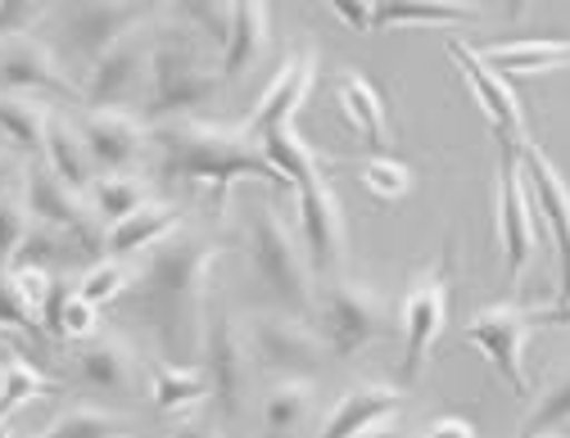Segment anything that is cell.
<instances>
[{"instance_id": "cell-3", "label": "cell", "mask_w": 570, "mask_h": 438, "mask_svg": "<svg viewBox=\"0 0 570 438\" xmlns=\"http://www.w3.org/2000/svg\"><path fill=\"white\" fill-rule=\"evenodd\" d=\"M245 249L263 295L291 317H308L317 308V271L308 262L304 240L281 222V212L263 199L245 208Z\"/></svg>"}, {"instance_id": "cell-30", "label": "cell", "mask_w": 570, "mask_h": 438, "mask_svg": "<svg viewBox=\"0 0 570 438\" xmlns=\"http://www.w3.org/2000/svg\"><path fill=\"white\" fill-rule=\"evenodd\" d=\"M150 394H155V407H159L164 416L190 411V407H199L204 398H213L204 371H195V367H173V361H150Z\"/></svg>"}, {"instance_id": "cell-10", "label": "cell", "mask_w": 570, "mask_h": 438, "mask_svg": "<svg viewBox=\"0 0 570 438\" xmlns=\"http://www.w3.org/2000/svg\"><path fill=\"white\" fill-rule=\"evenodd\" d=\"M249 352L276 380H317L326 344L304 317L258 312V317H249Z\"/></svg>"}, {"instance_id": "cell-42", "label": "cell", "mask_w": 570, "mask_h": 438, "mask_svg": "<svg viewBox=\"0 0 570 438\" xmlns=\"http://www.w3.org/2000/svg\"><path fill=\"white\" fill-rule=\"evenodd\" d=\"M6 276H10V285L19 289V295H23V299H28L37 312L46 308L50 289H55V280H59V276H55V271H46V267H10Z\"/></svg>"}, {"instance_id": "cell-2", "label": "cell", "mask_w": 570, "mask_h": 438, "mask_svg": "<svg viewBox=\"0 0 570 438\" xmlns=\"http://www.w3.org/2000/svg\"><path fill=\"white\" fill-rule=\"evenodd\" d=\"M150 159H155V172L164 181L208 186L213 190L208 208L218 222L227 217V195L236 181L291 190V181L267 163L263 140L249 127L204 122V118H164V122H150Z\"/></svg>"}, {"instance_id": "cell-7", "label": "cell", "mask_w": 570, "mask_h": 438, "mask_svg": "<svg viewBox=\"0 0 570 438\" xmlns=\"http://www.w3.org/2000/svg\"><path fill=\"white\" fill-rule=\"evenodd\" d=\"M317 326H322L326 352L335 361H353L390 335V303L363 280L331 276L317 295Z\"/></svg>"}, {"instance_id": "cell-25", "label": "cell", "mask_w": 570, "mask_h": 438, "mask_svg": "<svg viewBox=\"0 0 570 438\" xmlns=\"http://www.w3.org/2000/svg\"><path fill=\"white\" fill-rule=\"evenodd\" d=\"M41 163H46L63 186H73V190H82V195H87V190L96 186V177H100V168H96V159H91V150H87V140H82V131H78V122H73V118H59V113H50Z\"/></svg>"}, {"instance_id": "cell-35", "label": "cell", "mask_w": 570, "mask_h": 438, "mask_svg": "<svg viewBox=\"0 0 570 438\" xmlns=\"http://www.w3.org/2000/svg\"><path fill=\"white\" fill-rule=\"evenodd\" d=\"M358 181H363L367 195L381 199V203H399V199L412 195V168L399 163L394 155H367V159L358 163Z\"/></svg>"}, {"instance_id": "cell-39", "label": "cell", "mask_w": 570, "mask_h": 438, "mask_svg": "<svg viewBox=\"0 0 570 438\" xmlns=\"http://www.w3.org/2000/svg\"><path fill=\"white\" fill-rule=\"evenodd\" d=\"M0 330L32 335V344H46V339H50L46 326H41V312L10 285V276H0Z\"/></svg>"}, {"instance_id": "cell-44", "label": "cell", "mask_w": 570, "mask_h": 438, "mask_svg": "<svg viewBox=\"0 0 570 438\" xmlns=\"http://www.w3.org/2000/svg\"><path fill=\"white\" fill-rule=\"evenodd\" d=\"M425 438H475V425L462 416H440L431 429H425Z\"/></svg>"}, {"instance_id": "cell-28", "label": "cell", "mask_w": 570, "mask_h": 438, "mask_svg": "<svg viewBox=\"0 0 570 438\" xmlns=\"http://www.w3.org/2000/svg\"><path fill=\"white\" fill-rule=\"evenodd\" d=\"M317 411V380H276L263 398V434L295 438Z\"/></svg>"}, {"instance_id": "cell-11", "label": "cell", "mask_w": 570, "mask_h": 438, "mask_svg": "<svg viewBox=\"0 0 570 438\" xmlns=\"http://www.w3.org/2000/svg\"><path fill=\"white\" fill-rule=\"evenodd\" d=\"M521 177L557 249V308L570 312V186L534 140L521 145Z\"/></svg>"}, {"instance_id": "cell-22", "label": "cell", "mask_w": 570, "mask_h": 438, "mask_svg": "<svg viewBox=\"0 0 570 438\" xmlns=\"http://www.w3.org/2000/svg\"><path fill=\"white\" fill-rule=\"evenodd\" d=\"M489 72L498 78H548V72L570 68V41L566 37H530V41H493L475 50Z\"/></svg>"}, {"instance_id": "cell-21", "label": "cell", "mask_w": 570, "mask_h": 438, "mask_svg": "<svg viewBox=\"0 0 570 438\" xmlns=\"http://www.w3.org/2000/svg\"><path fill=\"white\" fill-rule=\"evenodd\" d=\"M399 407H403V389H394V385H353L335 398L317 438H358V434L376 429L381 420H394Z\"/></svg>"}, {"instance_id": "cell-15", "label": "cell", "mask_w": 570, "mask_h": 438, "mask_svg": "<svg viewBox=\"0 0 570 438\" xmlns=\"http://www.w3.org/2000/svg\"><path fill=\"white\" fill-rule=\"evenodd\" d=\"M150 6L155 0H73V10L63 14V41L82 63H96L140 28Z\"/></svg>"}, {"instance_id": "cell-49", "label": "cell", "mask_w": 570, "mask_h": 438, "mask_svg": "<svg viewBox=\"0 0 570 438\" xmlns=\"http://www.w3.org/2000/svg\"><path fill=\"white\" fill-rule=\"evenodd\" d=\"M0 438H14V434H10V420H6V416H0Z\"/></svg>"}, {"instance_id": "cell-14", "label": "cell", "mask_w": 570, "mask_h": 438, "mask_svg": "<svg viewBox=\"0 0 570 438\" xmlns=\"http://www.w3.org/2000/svg\"><path fill=\"white\" fill-rule=\"evenodd\" d=\"M444 46H449V59H453L458 72H462L466 91L475 96V104H480V113H484V122H489V131H493V140H498V150H521L530 136H525V113H521L517 91H512L503 78H498V72H489L484 59H480L471 46H462L458 37H449Z\"/></svg>"}, {"instance_id": "cell-29", "label": "cell", "mask_w": 570, "mask_h": 438, "mask_svg": "<svg viewBox=\"0 0 570 438\" xmlns=\"http://www.w3.org/2000/svg\"><path fill=\"white\" fill-rule=\"evenodd\" d=\"M475 0H376V28H407V23H475Z\"/></svg>"}, {"instance_id": "cell-43", "label": "cell", "mask_w": 570, "mask_h": 438, "mask_svg": "<svg viewBox=\"0 0 570 438\" xmlns=\"http://www.w3.org/2000/svg\"><path fill=\"white\" fill-rule=\"evenodd\" d=\"M331 10L353 32H376V0H331Z\"/></svg>"}, {"instance_id": "cell-36", "label": "cell", "mask_w": 570, "mask_h": 438, "mask_svg": "<svg viewBox=\"0 0 570 438\" xmlns=\"http://www.w3.org/2000/svg\"><path fill=\"white\" fill-rule=\"evenodd\" d=\"M570 425V367H561V376L539 394V402L530 407L521 438H539V434H557Z\"/></svg>"}, {"instance_id": "cell-16", "label": "cell", "mask_w": 570, "mask_h": 438, "mask_svg": "<svg viewBox=\"0 0 570 438\" xmlns=\"http://www.w3.org/2000/svg\"><path fill=\"white\" fill-rule=\"evenodd\" d=\"M146 87H150V46H140L136 32L114 50H105L82 72V100L91 109H131L136 100H146Z\"/></svg>"}, {"instance_id": "cell-6", "label": "cell", "mask_w": 570, "mask_h": 438, "mask_svg": "<svg viewBox=\"0 0 570 438\" xmlns=\"http://www.w3.org/2000/svg\"><path fill=\"white\" fill-rule=\"evenodd\" d=\"M453 236L444 240V253L435 267H425L412 276L407 295L399 303V330H403V367H399V380L403 389L421 380L425 361H431L444 326H449V295H453Z\"/></svg>"}, {"instance_id": "cell-4", "label": "cell", "mask_w": 570, "mask_h": 438, "mask_svg": "<svg viewBox=\"0 0 570 438\" xmlns=\"http://www.w3.org/2000/svg\"><path fill=\"white\" fill-rule=\"evenodd\" d=\"M150 87H146V122H164V118H195L199 109H208L218 100V82L223 68H213L190 28H168L150 37Z\"/></svg>"}, {"instance_id": "cell-23", "label": "cell", "mask_w": 570, "mask_h": 438, "mask_svg": "<svg viewBox=\"0 0 570 438\" xmlns=\"http://www.w3.org/2000/svg\"><path fill=\"white\" fill-rule=\"evenodd\" d=\"M335 104H340L344 122L372 145V155H385V145H390V109H385V96L372 87L367 72H353V68L340 72V78H335Z\"/></svg>"}, {"instance_id": "cell-31", "label": "cell", "mask_w": 570, "mask_h": 438, "mask_svg": "<svg viewBox=\"0 0 570 438\" xmlns=\"http://www.w3.org/2000/svg\"><path fill=\"white\" fill-rule=\"evenodd\" d=\"M91 208L100 212L105 227H118L122 217H131L140 203H150V181L136 172H100L96 186L87 190Z\"/></svg>"}, {"instance_id": "cell-46", "label": "cell", "mask_w": 570, "mask_h": 438, "mask_svg": "<svg viewBox=\"0 0 570 438\" xmlns=\"http://www.w3.org/2000/svg\"><path fill=\"white\" fill-rule=\"evenodd\" d=\"M6 181H23V163H19V155L10 150V145L0 140V186Z\"/></svg>"}, {"instance_id": "cell-50", "label": "cell", "mask_w": 570, "mask_h": 438, "mask_svg": "<svg viewBox=\"0 0 570 438\" xmlns=\"http://www.w3.org/2000/svg\"><path fill=\"white\" fill-rule=\"evenodd\" d=\"M539 438H557V434H539Z\"/></svg>"}, {"instance_id": "cell-12", "label": "cell", "mask_w": 570, "mask_h": 438, "mask_svg": "<svg viewBox=\"0 0 570 438\" xmlns=\"http://www.w3.org/2000/svg\"><path fill=\"white\" fill-rule=\"evenodd\" d=\"M254 352H249V335L236 330L232 317H213L204 330V376L213 389V402H218L223 420H236L249 402V385H254Z\"/></svg>"}, {"instance_id": "cell-13", "label": "cell", "mask_w": 570, "mask_h": 438, "mask_svg": "<svg viewBox=\"0 0 570 438\" xmlns=\"http://www.w3.org/2000/svg\"><path fill=\"white\" fill-rule=\"evenodd\" d=\"M295 203H299V240L308 249V262L317 276H340L344 253H348V231H344V208L326 181V172L308 177L295 186Z\"/></svg>"}, {"instance_id": "cell-17", "label": "cell", "mask_w": 570, "mask_h": 438, "mask_svg": "<svg viewBox=\"0 0 570 438\" xmlns=\"http://www.w3.org/2000/svg\"><path fill=\"white\" fill-rule=\"evenodd\" d=\"M0 91L10 96H59V100H82V87L68 78L55 50L37 37L0 41Z\"/></svg>"}, {"instance_id": "cell-19", "label": "cell", "mask_w": 570, "mask_h": 438, "mask_svg": "<svg viewBox=\"0 0 570 438\" xmlns=\"http://www.w3.org/2000/svg\"><path fill=\"white\" fill-rule=\"evenodd\" d=\"M313 87H317V50L313 46H299V50L285 54V63L276 68V78L258 96L254 118H249V131L263 136V131H276V127H291V118L304 109V100L313 96Z\"/></svg>"}, {"instance_id": "cell-48", "label": "cell", "mask_w": 570, "mask_h": 438, "mask_svg": "<svg viewBox=\"0 0 570 438\" xmlns=\"http://www.w3.org/2000/svg\"><path fill=\"white\" fill-rule=\"evenodd\" d=\"M530 10V0H508V19H521Z\"/></svg>"}, {"instance_id": "cell-45", "label": "cell", "mask_w": 570, "mask_h": 438, "mask_svg": "<svg viewBox=\"0 0 570 438\" xmlns=\"http://www.w3.org/2000/svg\"><path fill=\"white\" fill-rule=\"evenodd\" d=\"M173 438H223V429L213 425V420H204V416H190V420H181L173 429Z\"/></svg>"}, {"instance_id": "cell-5", "label": "cell", "mask_w": 570, "mask_h": 438, "mask_svg": "<svg viewBox=\"0 0 570 438\" xmlns=\"http://www.w3.org/2000/svg\"><path fill=\"white\" fill-rule=\"evenodd\" d=\"M543 326H570V312L548 303V308H521V303H489L471 317L466 344L489 357L493 376L503 380L517 398H530V371H525V344Z\"/></svg>"}, {"instance_id": "cell-33", "label": "cell", "mask_w": 570, "mask_h": 438, "mask_svg": "<svg viewBox=\"0 0 570 438\" xmlns=\"http://www.w3.org/2000/svg\"><path fill=\"white\" fill-rule=\"evenodd\" d=\"M46 367H37V361H28L23 352H10L6 367H0V416H10L28 402H41L55 394V385L41 376Z\"/></svg>"}, {"instance_id": "cell-32", "label": "cell", "mask_w": 570, "mask_h": 438, "mask_svg": "<svg viewBox=\"0 0 570 438\" xmlns=\"http://www.w3.org/2000/svg\"><path fill=\"white\" fill-rule=\"evenodd\" d=\"M32 438H131V420L118 416V411L78 402V407H68L63 416H55V420H50L41 434H32Z\"/></svg>"}, {"instance_id": "cell-18", "label": "cell", "mask_w": 570, "mask_h": 438, "mask_svg": "<svg viewBox=\"0 0 570 438\" xmlns=\"http://www.w3.org/2000/svg\"><path fill=\"white\" fill-rule=\"evenodd\" d=\"M78 131L100 172H131V163L150 155V122L131 118L127 109H87Z\"/></svg>"}, {"instance_id": "cell-26", "label": "cell", "mask_w": 570, "mask_h": 438, "mask_svg": "<svg viewBox=\"0 0 570 438\" xmlns=\"http://www.w3.org/2000/svg\"><path fill=\"white\" fill-rule=\"evenodd\" d=\"M173 231H181V212L173 203H140L131 217H122L118 227H109V258H131V253H146L159 240H168Z\"/></svg>"}, {"instance_id": "cell-9", "label": "cell", "mask_w": 570, "mask_h": 438, "mask_svg": "<svg viewBox=\"0 0 570 438\" xmlns=\"http://www.w3.org/2000/svg\"><path fill=\"white\" fill-rule=\"evenodd\" d=\"M23 199L32 222L59 227L82 258H109V227L100 222V212L91 208V199L73 186H63L46 163H28L23 168Z\"/></svg>"}, {"instance_id": "cell-27", "label": "cell", "mask_w": 570, "mask_h": 438, "mask_svg": "<svg viewBox=\"0 0 570 438\" xmlns=\"http://www.w3.org/2000/svg\"><path fill=\"white\" fill-rule=\"evenodd\" d=\"M50 104L37 96H10L0 91V140L10 145L19 159H37L46 150V127H50Z\"/></svg>"}, {"instance_id": "cell-8", "label": "cell", "mask_w": 570, "mask_h": 438, "mask_svg": "<svg viewBox=\"0 0 570 438\" xmlns=\"http://www.w3.org/2000/svg\"><path fill=\"white\" fill-rule=\"evenodd\" d=\"M493 231H498V253H503V271H508V289L525 285V271L539 258V231L543 217L525 190L521 177V150H498V181H493Z\"/></svg>"}, {"instance_id": "cell-41", "label": "cell", "mask_w": 570, "mask_h": 438, "mask_svg": "<svg viewBox=\"0 0 570 438\" xmlns=\"http://www.w3.org/2000/svg\"><path fill=\"white\" fill-rule=\"evenodd\" d=\"M50 0H0V41L28 37V28L46 14Z\"/></svg>"}, {"instance_id": "cell-1", "label": "cell", "mask_w": 570, "mask_h": 438, "mask_svg": "<svg viewBox=\"0 0 570 438\" xmlns=\"http://www.w3.org/2000/svg\"><path fill=\"white\" fill-rule=\"evenodd\" d=\"M218 258H227V245L181 227L155 249H146L136 262L131 312L146 330H155L164 361H173V367H190L204 352L208 276L218 267Z\"/></svg>"}, {"instance_id": "cell-34", "label": "cell", "mask_w": 570, "mask_h": 438, "mask_svg": "<svg viewBox=\"0 0 570 438\" xmlns=\"http://www.w3.org/2000/svg\"><path fill=\"white\" fill-rule=\"evenodd\" d=\"M28 227H32V212H28V199H23V181L19 186L6 181V186H0V276L10 271Z\"/></svg>"}, {"instance_id": "cell-40", "label": "cell", "mask_w": 570, "mask_h": 438, "mask_svg": "<svg viewBox=\"0 0 570 438\" xmlns=\"http://www.w3.org/2000/svg\"><path fill=\"white\" fill-rule=\"evenodd\" d=\"M96 330H100V308L87 303L78 289H73V295H68V303H63L59 339H55V344H87V339H96Z\"/></svg>"}, {"instance_id": "cell-37", "label": "cell", "mask_w": 570, "mask_h": 438, "mask_svg": "<svg viewBox=\"0 0 570 438\" xmlns=\"http://www.w3.org/2000/svg\"><path fill=\"white\" fill-rule=\"evenodd\" d=\"M131 280H136V267H131L127 258H100V262H91V271L78 280V295H82L87 303L105 308V303H114V299L127 295Z\"/></svg>"}, {"instance_id": "cell-20", "label": "cell", "mask_w": 570, "mask_h": 438, "mask_svg": "<svg viewBox=\"0 0 570 438\" xmlns=\"http://www.w3.org/2000/svg\"><path fill=\"white\" fill-rule=\"evenodd\" d=\"M73 367H78V380L105 398H131L136 394L140 357L122 335H96V339L78 344Z\"/></svg>"}, {"instance_id": "cell-24", "label": "cell", "mask_w": 570, "mask_h": 438, "mask_svg": "<svg viewBox=\"0 0 570 438\" xmlns=\"http://www.w3.org/2000/svg\"><path fill=\"white\" fill-rule=\"evenodd\" d=\"M272 41V14H267V0H232V32L223 46V78H240L249 72Z\"/></svg>"}, {"instance_id": "cell-47", "label": "cell", "mask_w": 570, "mask_h": 438, "mask_svg": "<svg viewBox=\"0 0 570 438\" xmlns=\"http://www.w3.org/2000/svg\"><path fill=\"white\" fill-rule=\"evenodd\" d=\"M358 438H403V425H399V416H394V420H381L376 429H367V434H358Z\"/></svg>"}, {"instance_id": "cell-38", "label": "cell", "mask_w": 570, "mask_h": 438, "mask_svg": "<svg viewBox=\"0 0 570 438\" xmlns=\"http://www.w3.org/2000/svg\"><path fill=\"white\" fill-rule=\"evenodd\" d=\"M68 253H78V249H73V240H68L59 227L32 222L10 267H46V271H55L59 262H68ZM55 276H59V271H55Z\"/></svg>"}]
</instances>
